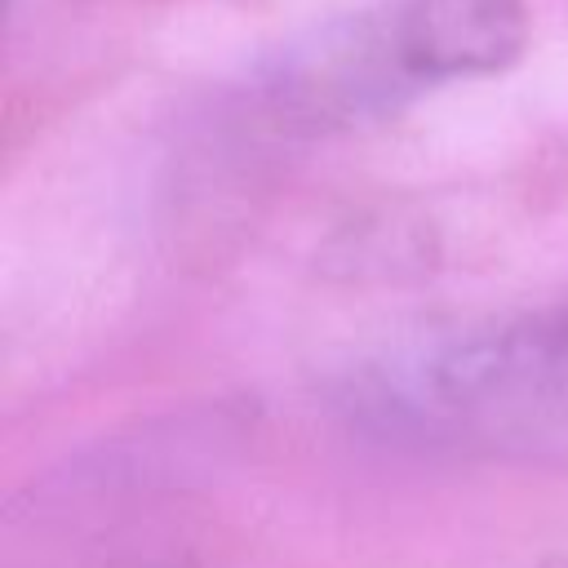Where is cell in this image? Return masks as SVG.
<instances>
[{"mask_svg":"<svg viewBox=\"0 0 568 568\" xmlns=\"http://www.w3.org/2000/svg\"><path fill=\"white\" fill-rule=\"evenodd\" d=\"M346 404L404 448L568 457V293L395 346L346 382Z\"/></svg>","mask_w":568,"mask_h":568,"instance_id":"1","label":"cell"},{"mask_svg":"<svg viewBox=\"0 0 568 568\" xmlns=\"http://www.w3.org/2000/svg\"><path fill=\"white\" fill-rule=\"evenodd\" d=\"M532 568H568V559H555V564H532Z\"/></svg>","mask_w":568,"mask_h":568,"instance_id":"3","label":"cell"},{"mask_svg":"<svg viewBox=\"0 0 568 568\" xmlns=\"http://www.w3.org/2000/svg\"><path fill=\"white\" fill-rule=\"evenodd\" d=\"M519 0H395L302 53L288 93L320 115H355L399 93L484 75L524 49Z\"/></svg>","mask_w":568,"mask_h":568,"instance_id":"2","label":"cell"}]
</instances>
